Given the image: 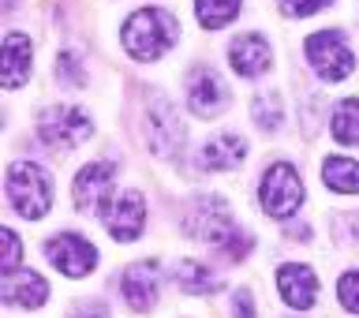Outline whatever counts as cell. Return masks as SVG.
Listing matches in <instances>:
<instances>
[{
	"label": "cell",
	"mask_w": 359,
	"mask_h": 318,
	"mask_svg": "<svg viewBox=\"0 0 359 318\" xmlns=\"http://www.w3.org/2000/svg\"><path fill=\"white\" fill-rule=\"evenodd\" d=\"M184 232L198 244H224L236 236V221H232L229 206H224V199L198 195L184 213Z\"/></svg>",
	"instance_id": "obj_3"
},
{
	"label": "cell",
	"mask_w": 359,
	"mask_h": 318,
	"mask_svg": "<svg viewBox=\"0 0 359 318\" xmlns=\"http://www.w3.org/2000/svg\"><path fill=\"white\" fill-rule=\"evenodd\" d=\"M120 292H123V300H128L135 311L154 307V300H157V266L154 263L128 266L123 277H120Z\"/></svg>",
	"instance_id": "obj_14"
},
{
	"label": "cell",
	"mask_w": 359,
	"mask_h": 318,
	"mask_svg": "<svg viewBox=\"0 0 359 318\" xmlns=\"http://www.w3.org/2000/svg\"><path fill=\"white\" fill-rule=\"evenodd\" d=\"M224 251H229V258H243L247 251H251V236H232V244L229 247H224Z\"/></svg>",
	"instance_id": "obj_28"
},
{
	"label": "cell",
	"mask_w": 359,
	"mask_h": 318,
	"mask_svg": "<svg viewBox=\"0 0 359 318\" xmlns=\"http://www.w3.org/2000/svg\"><path fill=\"white\" fill-rule=\"evenodd\" d=\"M112 165L109 161H94V165H86V168H79V176H75V206L79 210H97V206H105V202L112 199Z\"/></svg>",
	"instance_id": "obj_10"
},
{
	"label": "cell",
	"mask_w": 359,
	"mask_h": 318,
	"mask_svg": "<svg viewBox=\"0 0 359 318\" xmlns=\"http://www.w3.org/2000/svg\"><path fill=\"white\" fill-rule=\"evenodd\" d=\"M333 0H280V11L285 15H296V19H303V15H314V11H322V8H330Z\"/></svg>",
	"instance_id": "obj_23"
},
{
	"label": "cell",
	"mask_w": 359,
	"mask_h": 318,
	"mask_svg": "<svg viewBox=\"0 0 359 318\" xmlns=\"http://www.w3.org/2000/svg\"><path fill=\"white\" fill-rule=\"evenodd\" d=\"M258 199H262V210L269 218L285 221L292 218L299 206H303V184H299V173L285 161H277L273 168H266L262 176V187H258Z\"/></svg>",
	"instance_id": "obj_4"
},
{
	"label": "cell",
	"mask_w": 359,
	"mask_h": 318,
	"mask_svg": "<svg viewBox=\"0 0 359 318\" xmlns=\"http://www.w3.org/2000/svg\"><path fill=\"white\" fill-rule=\"evenodd\" d=\"M307 60H311L314 72H318L322 79H330V83L352 75V67H355V56L344 45V34L341 30H318V34H311V38H307Z\"/></svg>",
	"instance_id": "obj_5"
},
{
	"label": "cell",
	"mask_w": 359,
	"mask_h": 318,
	"mask_svg": "<svg viewBox=\"0 0 359 318\" xmlns=\"http://www.w3.org/2000/svg\"><path fill=\"white\" fill-rule=\"evenodd\" d=\"M75 318H109V311L101 307V303H94V307H86V311H79Z\"/></svg>",
	"instance_id": "obj_29"
},
{
	"label": "cell",
	"mask_w": 359,
	"mask_h": 318,
	"mask_svg": "<svg viewBox=\"0 0 359 318\" xmlns=\"http://www.w3.org/2000/svg\"><path fill=\"white\" fill-rule=\"evenodd\" d=\"M146 139H150L154 154L161 157L180 154V146H184V124L165 98H154L150 109H146Z\"/></svg>",
	"instance_id": "obj_9"
},
{
	"label": "cell",
	"mask_w": 359,
	"mask_h": 318,
	"mask_svg": "<svg viewBox=\"0 0 359 318\" xmlns=\"http://www.w3.org/2000/svg\"><path fill=\"white\" fill-rule=\"evenodd\" d=\"M146 225V199L139 195V191H120L116 199L105 202V229L112 232V240H139Z\"/></svg>",
	"instance_id": "obj_8"
},
{
	"label": "cell",
	"mask_w": 359,
	"mask_h": 318,
	"mask_svg": "<svg viewBox=\"0 0 359 318\" xmlns=\"http://www.w3.org/2000/svg\"><path fill=\"white\" fill-rule=\"evenodd\" d=\"M45 296H49V285H45L41 274H34V270L4 274V300L8 303H15V307H41Z\"/></svg>",
	"instance_id": "obj_15"
},
{
	"label": "cell",
	"mask_w": 359,
	"mask_h": 318,
	"mask_svg": "<svg viewBox=\"0 0 359 318\" xmlns=\"http://www.w3.org/2000/svg\"><path fill=\"white\" fill-rule=\"evenodd\" d=\"M38 135H41L45 146H53V150H75V146L90 135V120H86V112H79L72 105H56V109L41 112Z\"/></svg>",
	"instance_id": "obj_6"
},
{
	"label": "cell",
	"mask_w": 359,
	"mask_h": 318,
	"mask_svg": "<svg viewBox=\"0 0 359 318\" xmlns=\"http://www.w3.org/2000/svg\"><path fill=\"white\" fill-rule=\"evenodd\" d=\"M30 75V38L19 30L4 34V90H15Z\"/></svg>",
	"instance_id": "obj_17"
},
{
	"label": "cell",
	"mask_w": 359,
	"mask_h": 318,
	"mask_svg": "<svg viewBox=\"0 0 359 318\" xmlns=\"http://www.w3.org/2000/svg\"><path fill=\"white\" fill-rule=\"evenodd\" d=\"M56 75L67 79L72 86H83V83H86V75H79V67H75V56H72V53H64L60 60H56Z\"/></svg>",
	"instance_id": "obj_25"
},
{
	"label": "cell",
	"mask_w": 359,
	"mask_h": 318,
	"mask_svg": "<svg viewBox=\"0 0 359 318\" xmlns=\"http://www.w3.org/2000/svg\"><path fill=\"white\" fill-rule=\"evenodd\" d=\"M19 263V236L11 232V229H4V274H15V266Z\"/></svg>",
	"instance_id": "obj_26"
},
{
	"label": "cell",
	"mask_w": 359,
	"mask_h": 318,
	"mask_svg": "<svg viewBox=\"0 0 359 318\" xmlns=\"http://www.w3.org/2000/svg\"><path fill=\"white\" fill-rule=\"evenodd\" d=\"M176 34H180L176 15H168L165 8H142L123 22V49L135 60H157L172 49Z\"/></svg>",
	"instance_id": "obj_1"
},
{
	"label": "cell",
	"mask_w": 359,
	"mask_h": 318,
	"mask_svg": "<svg viewBox=\"0 0 359 318\" xmlns=\"http://www.w3.org/2000/svg\"><path fill=\"white\" fill-rule=\"evenodd\" d=\"M322 180H325V187L341 191V195H359V165L352 157H325Z\"/></svg>",
	"instance_id": "obj_18"
},
{
	"label": "cell",
	"mask_w": 359,
	"mask_h": 318,
	"mask_svg": "<svg viewBox=\"0 0 359 318\" xmlns=\"http://www.w3.org/2000/svg\"><path fill=\"white\" fill-rule=\"evenodd\" d=\"M247 154V143L240 135H217V139H210L206 146L198 150V168H206V173H217V168H236L243 161Z\"/></svg>",
	"instance_id": "obj_16"
},
{
	"label": "cell",
	"mask_w": 359,
	"mask_h": 318,
	"mask_svg": "<svg viewBox=\"0 0 359 318\" xmlns=\"http://www.w3.org/2000/svg\"><path fill=\"white\" fill-rule=\"evenodd\" d=\"M45 255H49V263L60 270L64 277H86L90 270H94V263H97L94 244L83 240V236H75V232L53 236V240L45 244Z\"/></svg>",
	"instance_id": "obj_7"
},
{
	"label": "cell",
	"mask_w": 359,
	"mask_h": 318,
	"mask_svg": "<svg viewBox=\"0 0 359 318\" xmlns=\"http://www.w3.org/2000/svg\"><path fill=\"white\" fill-rule=\"evenodd\" d=\"M176 285L184 289L187 296H206V292L221 289V277L213 274L210 266H202V263H180L176 266Z\"/></svg>",
	"instance_id": "obj_19"
},
{
	"label": "cell",
	"mask_w": 359,
	"mask_h": 318,
	"mask_svg": "<svg viewBox=\"0 0 359 318\" xmlns=\"http://www.w3.org/2000/svg\"><path fill=\"white\" fill-rule=\"evenodd\" d=\"M187 101H191V112H195V117H217V112L229 105V86L221 83L217 72L198 67V72L191 75Z\"/></svg>",
	"instance_id": "obj_11"
},
{
	"label": "cell",
	"mask_w": 359,
	"mask_h": 318,
	"mask_svg": "<svg viewBox=\"0 0 359 318\" xmlns=\"http://www.w3.org/2000/svg\"><path fill=\"white\" fill-rule=\"evenodd\" d=\"M333 139L344 146H359V98H344L333 109Z\"/></svg>",
	"instance_id": "obj_20"
},
{
	"label": "cell",
	"mask_w": 359,
	"mask_h": 318,
	"mask_svg": "<svg viewBox=\"0 0 359 318\" xmlns=\"http://www.w3.org/2000/svg\"><path fill=\"white\" fill-rule=\"evenodd\" d=\"M229 64H232V72L243 75V79L262 75L269 67V45H266V38H262V34H240V38L229 45Z\"/></svg>",
	"instance_id": "obj_12"
},
{
	"label": "cell",
	"mask_w": 359,
	"mask_h": 318,
	"mask_svg": "<svg viewBox=\"0 0 359 318\" xmlns=\"http://www.w3.org/2000/svg\"><path fill=\"white\" fill-rule=\"evenodd\" d=\"M195 15L206 30H221L224 22H232L236 15H240V0H198Z\"/></svg>",
	"instance_id": "obj_21"
},
{
	"label": "cell",
	"mask_w": 359,
	"mask_h": 318,
	"mask_svg": "<svg viewBox=\"0 0 359 318\" xmlns=\"http://www.w3.org/2000/svg\"><path fill=\"white\" fill-rule=\"evenodd\" d=\"M4 191H8V202L15 206V213L22 218L38 221L45 218V210L53 206V184L45 176V168H38L34 161H19L8 168V180H4Z\"/></svg>",
	"instance_id": "obj_2"
},
{
	"label": "cell",
	"mask_w": 359,
	"mask_h": 318,
	"mask_svg": "<svg viewBox=\"0 0 359 318\" xmlns=\"http://www.w3.org/2000/svg\"><path fill=\"white\" fill-rule=\"evenodd\" d=\"M277 289H280V300L296 311H307L314 296H318V277H314L311 266H280L277 274Z\"/></svg>",
	"instance_id": "obj_13"
},
{
	"label": "cell",
	"mask_w": 359,
	"mask_h": 318,
	"mask_svg": "<svg viewBox=\"0 0 359 318\" xmlns=\"http://www.w3.org/2000/svg\"><path fill=\"white\" fill-rule=\"evenodd\" d=\"M255 120L262 124V128H269V131L280 128V98L273 94V90L255 98Z\"/></svg>",
	"instance_id": "obj_22"
},
{
	"label": "cell",
	"mask_w": 359,
	"mask_h": 318,
	"mask_svg": "<svg viewBox=\"0 0 359 318\" xmlns=\"http://www.w3.org/2000/svg\"><path fill=\"white\" fill-rule=\"evenodd\" d=\"M232 311H236V318H258L255 314V300H251V292H236V303H232Z\"/></svg>",
	"instance_id": "obj_27"
},
{
	"label": "cell",
	"mask_w": 359,
	"mask_h": 318,
	"mask_svg": "<svg viewBox=\"0 0 359 318\" xmlns=\"http://www.w3.org/2000/svg\"><path fill=\"white\" fill-rule=\"evenodd\" d=\"M337 296H341V303L348 311L359 314V274H344L341 285H337Z\"/></svg>",
	"instance_id": "obj_24"
}]
</instances>
